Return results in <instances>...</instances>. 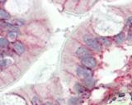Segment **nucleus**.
I'll return each mask as SVG.
<instances>
[{
	"instance_id": "obj_1",
	"label": "nucleus",
	"mask_w": 132,
	"mask_h": 105,
	"mask_svg": "<svg viewBox=\"0 0 132 105\" xmlns=\"http://www.w3.org/2000/svg\"><path fill=\"white\" fill-rule=\"evenodd\" d=\"M84 41L86 43V45H88L89 47H91L93 50L96 51H101V44L98 42V41L94 38L93 36L90 35H85L84 36Z\"/></svg>"
},
{
	"instance_id": "obj_10",
	"label": "nucleus",
	"mask_w": 132,
	"mask_h": 105,
	"mask_svg": "<svg viewBox=\"0 0 132 105\" xmlns=\"http://www.w3.org/2000/svg\"><path fill=\"white\" fill-rule=\"evenodd\" d=\"M97 41L100 44L105 45V46H109L111 44V41L107 37H100Z\"/></svg>"
},
{
	"instance_id": "obj_5",
	"label": "nucleus",
	"mask_w": 132,
	"mask_h": 105,
	"mask_svg": "<svg viewBox=\"0 0 132 105\" xmlns=\"http://www.w3.org/2000/svg\"><path fill=\"white\" fill-rule=\"evenodd\" d=\"M12 47H13V49L18 54H22L25 51L24 46L22 45V43H21L20 41H15V42H13Z\"/></svg>"
},
{
	"instance_id": "obj_12",
	"label": "nucleus",
	"mask_w": 132,
	"mask_h": 105,
	"mask_svg": "<svg viewBox=\"0 0 132 105\" xmlns=\"http://www.w3.org/2000/svg\"><path fill=\"white\" fill-rule=\"evenodd\" d=\"M9 42H8L7 39L4 38V37H1L0 38V47H7Z\"/></svg>"
},
{
	"instance_id": "obj_7",
	"label": "nucleus",
	"mask_w": 132,
	"mask_h": 105,
	"mask_svg": "<svg viewBox=\"0 0 132 105\" xmlns=\"http://www.w3.org/2000/svg\"><path fill=\"white\" fill-rule=\"evenodd\" d=\"M82 100L79 98H71L69 100V105H80Z\"/></svg>"
},
{
	"instance_id": "obj_13",
	"label": "nucleus",
	"mask_w": 132,
	"mask_h": 105,
	"mask_svg": "<svg viewBox=\"0 0 132 105\" xmlns=\"http://www.w3.org/2000/svg\"><path fill=\"white\" fill-rule=\"evenodd\" d=\"M16 37V33L15 32H10L8 33V38L11 39V40H13Z\"/></svg>"
},
{
	"instance_id": "obj_4",
	"label": "nucleus",
	"mask_w": 132,
	"mask_h": 105,
	"mask_svg": "<svg viewBox=\"0 0 132 105\" xmlns=\"http://www.w3.org/2000/svg\"><path fill=\"white\" fill-rule=\"evenodd\" d=\"M76 55L78 57H79L81 59H84V58H86V57H88L91 56V52L90 51H88V49L85 48V47H79L77 49L76 51Z\"/></svg>"
},
{
	"instance_id": "obj_8",
	"label": "nucleus",
	"mask_w": 132,
	"mask_h": 105,
	"mask_svg": "<svg viewBox=\"0 0 132 105\" xmlns=\"http://www.w3.org/2000/svg\"><path fill=\"white\" fill-rule=\"evenodd\" d=\"M11 18L10 14L8 12L3 9H0V19H3V20H7Z\"/></svg>"
},
{
	"instance_id": "obj_2",
	"label": "nucleus",
	"mask_w": 132,
	"mask_h": 105,
	"mask_svg": "<svg viewBox=\"0 0 132 105\" xmlns=\"http://www.w3.org/2000/svg\"><path fill=\"white\" fill-rule=\"evenodd\" d=\"M77 74L78 76L84 79H89L93 77V72L90 69L86 67H78L77 69Z\"/></svg>"
},
{
	"instance_id": "obj_14",
	"label": "nucleus",
	"mask_w": 132,
	"mask_h": 105,
	"mask_svg": "<svg viewBox=\"0 0 132 105\" xmlns=\"http://www.w3.org/2000/svg\"><path fill=\"white\" fill-rule=\"evenodd\" d=\"M127 24H128V26L130 27V25H131V18H129L127 20Z\"/></svg>"
},
{
	"instance_id": "obj_6",
	"label": "nucleus",
	"mask_w": 132,
	"mask_h": 105,
	"mask_svg": "<svg viewBox=\"0 0 132 105\" xmlns=\"http://www.w3.org/2000/svg\"><path fill=\"white\" fill-rule=\"evenodd\" d=\"M75 89H76V91L78 92V94H82V95L86 96V97H88V96L86 95V94L88 93V90L86 89V88H85V87L82 86V85H78H78H76V86H75Z\"/></svg>"
},
{
	"instance_id": "obj_9",
	"label": "nucleus",
	"mask_w": 132,
	"mask_h": 105,
	"mask_svg": "<svg viewBox=\"0 0 132 105\" xmlns=\"http://www.w3.org/2000/svg\"><path fill=\"white\" fill-rule=\"evenodd\" d=\"M124 38H125V36H124V34H123L122 32H121V33H119L118 35L115 36L114 40H115V41L117 44H120V43H121L122 41H124Z\"/></svg>"
},
{
	"instance_id": "obj_3",
	"label": "nucleus",
	"mask_w": 132,
	"mask_h": 105,
	"mask_svg": "<svg viewBox=\"0 0 132 105\" xmlns=\"http://www.w3.org/2000/svg\"><path fill=\"white\" fill-rule=\"evenodd\" d=\"M82 64L84 65V67L88 69H92L94 68L97 65L96 60L93 57V56H88L82 59Z\"/></svg>"
},
{
	"instance_id": "obj_11",
	"label": "nucleus",
	"mask_w": 132,
	"mask_h": 105,
	"mask_svg": "<svg viewBox=\"0 0 132 105\" xmlns=\"http://www.w3.org/2000/svg\"><path fill=\"white\" fill-rule=\"evenodd\" d=\"M84 85L87 86H93L95 84V80H93V78H89V79H85L84 80Z\"/></svg>"
}]
</instances>
